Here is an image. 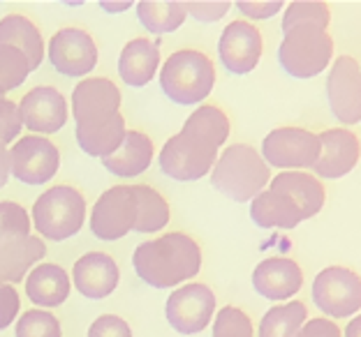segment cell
Instances as JSON below:
<instances>
[{
    "label": "cell",
    "instance_id": "6da1fadb",
    "mask_svg": "<svg viewBox=\"0 0 361 337\" xmlns=\"http://www.w3.org/2000/svg\"><path fill=\"white\" fill-rule=\"evenodd\" d=\"M229 136V118L213 104L197 106L188 116L183 129L174 134L160 151L162 174L188 183L200 180L216 167L218 148Z\"/></svg>",
    "mask_w": 361,
    "mask_h": 337
},
{
    "label": "cell",
    "instance_id": "7a4b0ae2",
    "mask_svg": "<svg viewBox=\"0 0 361 337\" xmlns=\"http://www.w3.org/2000/svg\"><path fill=\"white\" fill-rule=\"evenodd\" d=\"M121 90L111 79H84L72 90V113L77 120L79 148L90 158H109L126 139L121 113Z\"/></svg>",
    "mask_w": 361,
    "mask_h": 337
},
{
    "label": "cell",
    "instance_id": "3957f363",
    "mask_svg": "<svg viewBox=\"0 0 361 337\" xmlns=\"http://www.w3.org/2000/svg\"><path fill=\"white\" fill-rule=\"evenodd\" d=\"M133 266L139 279L153 289H171L200 273L202 250L190 236L165 234L139 245L133 254Z\"/></svg>",
    "mask_w": 361,
    "mask_h": 337
},
{
    "label": "cell",
    "instance_id": "277c9868",
    "mask_svg": "<svg viewBox=\"0 0 361 337\" xmlns=\"http://www.w3.org/2000/svg\"><path fill=\"white\" fill-rule=\"evenodd\" d=\"M271 183V171L264 158L252 146L232 144L218 158L211 174V185L232 201H252Z\"/></svg>",
    "mask_w": 361,
    "mask_h": 337
},
{
    "label": "cell",
    "instance_id": "5b68a950",
    "mask_svg": "<svg viewBox=\"0 0 361 337\" xmlns=\"http://www.w3.org/2000/svg\"><path fill=\"white\" fill-rule=\"evenodd\" d=\"M216 86V68L207 53L183 49L171 53L160 70V88L171 102L190 106L200 104Z\"/></svg>",
    "mask_w": 361,
    "mask_h": 337
},
{
    "label": "cell",
    "instance_id": "8992f818",
    "mask_svg": "<svg viewBox=\"0 0 361 337\" xmlns=\"http://www.w3.org/2000/svg\"><path fill=\"white\" fill-rule=\"evenodd\" d=\"M334 56V39L315 23H299L285 30L278 61L294 79H313L329 68Z\"/></svg>",
    "mask_w": 361,
    "mask_h": 337
},
{
    "label": "cell",
    "instance_id": "52a82bcc",
    "mask_svg": "<svg viewBox=\"0 0 361 337\" xmlns=\"http://www.w3.org/2000/svg\"><path fill=\"white\" fill-rule=\"evenodd\" d=\"M86 220V199L77 187L56 185L37 196L32 224L47 241H65L81 231Z\"/></svg>",
    "mask_w": 361,
    "mask_h": 337
},
{
    "label": "cell",
    "instance_id": "ba28073f",
    "mask_svg": "<svg viewBox=\"0 0 361 337\" xmlns=\"http://www.w3.org/2000/svg\"><path fill=\"white\" fill-rule=\"evenodd\" d=\"M315 305L334 319L357 314L361 307V277L350 268L329 266L313 279Z\"/></svg>",
    "mask_w": 361,
    "mask_h": 337
},
{
    "label": "cell",
    "instance_id": "9c48e42d",
    "mask_svg": "<svg viewBox=\"0 0 361 337\" xmlns=\"http://www.w3.org/2000/svg\"><path fill=\"white\" fill-rule=\"evenodd\" d=\"M319 151L317 134L301 127H278L262 141V158L278 169H313Z\"/></svg>",
    "mask_w": 361,
    "mask_h": 337
},
{
    "label": "cell",
    "instance_id": "30bf717a",
    "mask_svg": "<svg viewBox=\"0 0 361 337\" xmlns=\"http://www.w3.org/2000/svg\"><path fill=\"white\" fill-rule=\"evenodd\" d=\"M137 199L133 185H114L95 201L90 212V231L100 241H118L135 231Z\"/></svg>",
    "mask_w": 361,
    "mask_h": 337
},
{
    "label": "cell",
    "instance_id": "8fae6325",
    "mask_svg": "<svg viewBox=\"0 0 361 337\" xmlns=\"http://www.w3.org/2000/svg\"><path fill=\"white\" fill-rule=\"evenodd\" d=\"M167 322L176 333L195 335L211 324L216 312V293L207 284H185L167 298Z\"/></svg>",
    "mask_w": 361,
    "mask_h": 337
},
{
    "label": "cell",
    "instance_id": "7c38bea8",
    "mask_svg": "<svg viewBox=\"0 0 361 337\" xmlns=\"http://www.w3.org/2000/svg\"><path fill=\"white\" fill-rule=\"evenodd\" d=\"M61 167V153L44 136H23L10 151V171L26 185H44Z\"/></svg>",
    "mask_w": 361,
    "mask_h": 337
},
{
    "label": "cell",
    "instance_id": "4fadbf2b",
    "mask_svg": "<svg viewBox=\"0 0 361 337\" xmlns=\"http://www.w3.org/2000/svg\"><path fill=\"white\" fill-rule=\"evenodd\" d=\"M326 97L336 120L343 125L361 122V65L352 56H341L326 79Z\"/></svg>",
    "mask_w": 361,
    "mask_h": 337
},
{
    "label": "cell",
    "instance_id": "5bb4252c",
    "mask_svg": "<svg viewBox=\"0 0 361 337\" xmlns=\"http://www.w3.org/2000/svg\"><path fill=\"white\" fill-rule=\"evenodd\" d=\"M49 63L65 77H84L97 65V46L81 28H63L49 39Z\"/></svg>",
    "mask_w": 361,
    "mask_h": 337
},
{
    "label": "cell",
    "instance_id": "9a60e30c",
    "mask_svg": "<svg viewBox=\"0 0 361 337\" xmlns=\"http://www.w3.org/2000/svg\"><path fill=\"white\" fill-rule=\"evenodd\" d=\"M319 139V160L315 162V176L317 178H329L338 180L348 176L352 169L357 167L361 158V141L355 132H350L345 127H331L324 129Z\"/></svg>",
    "mask_w": 361,
    "mask_h": 337
},
{
    "label": "cell",
    "instance_id": "2e32d148",
    "mask_svg": "<svg viewBox=\"0 0 361 337\" xmlns=\"http://www.w3.org/2000/svg\"><path fill=\"white\" fill-rule=\"evenodd\" d=\"M21 122L37 134H54L68 122V102L51 86H37L28 90L19 102Z\"/></svg>",
    "mask_w": 361,
    "mask_h": 337
},
{
    "label": "cell",
    "instance_id": "e0dca14e",
    "mask_svg": "<svg viewBox=\"0 0 361 337\" xmlns=\"http://www.w3.org/2000/svg\"><path fill=\"white\" fill-rule=\"evenodd\" d=\"M262 32L248 21H232L218 42L220 61L232 74H248L262 58Z\"/></svg>",
    "mask_w": 361,
    "mask_h": 337
},
{
    "label": "cell",
    "instance_id": "ac0fdd59",
    "mask_svg": "<svg viewBox=\"0 0 361 337\" xmlns=\"http://www.w3.org/2000/svg\"><path fill=\"white\" fill-rule=\"evenodd\" d=\"M118 266L109 254L102 252H88L84 254L75 268H72V279L81 295L93 300H102L111 295L118 286Z\"/></svg>",
    "mask_w": 361,
    "mask_h": 337
},
{
    "label": "cell",
    "instance_id": "d6986e66",
    "mask_svg": "<svg viewBox=\"0 0 361 337\" xmlns=\"http://www.w3.org/2000/svg\"><path fill=\"white\" fill-rule=\"evenodd\" d=\"M252 286L269 300L292 298L303 286V270L294 259L271 257L257 264L252 273Z\"/></svg>",
    "mask_w": 361,
    "mask_h": 337
},
{
    "label": "cell",
    "instance_id": "ffe728a7",
    "mask_svg": "<svg viewBox=\"0 0 361 337\" xmlns=\"http://www.w3.org/2000/svg\"><path fill=\"white\" fill-rule=\"evenodd\" d=\"M269 190L287 194L290 199L299 205L303 220L315 217L319 210L324 208L326 192L322 180L306 171H283L276 178H271Z\"/></svg>",
    "mask_w": 361,
    "mask_h": 337
},
{
    "label": "cell",
    "instance_id": "44dd1931",
    "mask_svg": "<svg viewBox=\"0 0 361 337\" xmlns=\"http://www.w3.org/2000/svg\"><path fill=\"white\" fill-rule=\"evenodd\" d=\"M47 245L37 236L10 238L0 243V284H16L26 277L28 268L42 261Z\"/></svg>",
    "mask_w": 361,
    "mask_h": 337
},
{
    "label": "cell",
    "instance_id": "7402d4cb",
    "mask_svg": "<svg viewBox=\"0 0 361 337\" xmlns=\"http://www.w3.org/2000/svg\"><path fill=\"white\" fill-rule=\"evenodd\" d=\"M160 68V46L146 37H137L123 46L118 58V74L128 86L142 88L155 77Z\"/></svg>",
    "mask_w": 361,
    "mask_h": 337
},
{
    "label": "cell",
    "instance_id": "603a6c76",
    "mask_svg": "<svg viewBox=\"0 0 361 337\" xmlns=\"http://www.w3.org/2000/svg\"><path fill=\"white\" fill-rule=\"evenodd\" d=\"M153 162V141L139 129H128L126 139L118 146V151L104 158V169L114 176L121 178H135L144 174Z\"/></svg>",
    "mask_w": 361,
    "mask_h": 337
},
{
    "label": "cell",
    "instance_id": "cb8c5ba5",
    "mask_svg": "<svg viewBox=\"0 0 361 337\" xmlns=\"http://www.w3.org/2000/svg\"><path fill=\"white\" fill-rule=\"evenodd\" d=\"M250 217L262 229H294L303 222L299 205L287 194L264 190L250 203Z\"/></svg>",
    "mask_w": 361,
    "mask_h": 337
},
{
    "label": "cell",
    "instance_id": "d4e9b609",
    "mask_svg": "<svg viewBox=\"0 0 361 337\" xmlns=\"http://www.w3.org/2000/svg\"><path fill=\"white\" fill-rule=\"evenodd\" d=\"M0 44L14 46L16 51H21L28 58L32 70H37L44 58V39L28 16L21 14L3 16L0 19Z\"/></svg>",
    "mask_w": 361,
    "mask_h": 337
},
{
    "label": "cell",
    "instance_id": "484cf974",
    "mask_svg": "<svg viewBox=\"0 0 361 337\" xmlns=\"http://www.w3.org/2000/svg\"><path fill=\"white\" fill-rule=\"evenodd\" d=\"M26 295L39 307L63 305L70 295V277L59 264H42L30 270L26 279Z\"/></svg>",
    "mask_w": 361,
    "mask_h": 337
},
{
    "label": "cell",
    "instance_id": "4316f807",
    "mask_svg": "<svg viewBox=\"0 0 361 337\" xmlns=\"http://www.w3.org/2000/svg\"><path fill=\"white\" fill-rule=\"evenodd\" d=\"M139 23L153 32V35H165V32H174L183 26L185 21V3L180 0H142L137 5Z\"/></svg>",
    "mask_w": 361,
    "mask_h": 337
},
{
    "label": "cell",
    "instance_id": "83f0119b",
    "mask_svg": "<svg viewBox=\"0 0 361 337\" xmlns=\"http://www.w3.org/2000/svg\"><path fill=\"white\" fill-rule=\"evenodd\" d=\"M137 199V234H155L167 227L169 222V203L158 190L149 185H133Z\"/></svg>",
    "mask_w": 361,
    "mask_h": 337
},
{
    "label": "cell",
    "instance_id": "f1b7e54d",
    "mask_svg": "<svg viewBox=\"0 0 361 337\" xmlns=\"http://www.w3.org/2000/svg\"><path fill=\"white\" fill-rule=\"evenodd\" d=\"M306 319L308 310L301 300L276 305L262 317L257 337H297L301 326L306 324Z\"/></svg>",
    "mask_w": 361,
    "mask_h": 337
},
{
    "label": "cell",
    "instance_id": "f546056e",
    "mask_svg": "<svg viewBox=\"0 0 361 337\" xmlns=\"http://www.w3.org/2000/svg\"><path fill=\"white\" fill-rule=\"evenodd\" d=\"M331 12L326 3H317V0H297L285 7L283 14V30L299 26V23H315L319 28H329Z\"/></svg>",
    "mask_w": 361,
    "mask_h": 337
},
{
    "label": "cell",
    "instance_id": "4dcf8cb0",
    "mask_svg": "<svg viewBox=\"0 0 361 337\" xmlns=\"http://www.w3.org/2000/svg\"><path fill=\"white\" fill-rule=\"evenodd\" d=\"M30 72L32 68L26 56L16 51L14 46L0 44V90L3 93H10V90L19 88L28 79Z\"/></svg>",
    "mask_w": 361,
    "mask_h": 337
},
{
    "label": "cell",
    "instance_id": "1f68e13d",
    "mask_svg": "<svg viewBox=\"0 0 361 337\" xmlns=\"http://www.w3.org/2000/svg\"><path fill=\"white\" fill-rule=\"evenodd\" d=\"M32 222L28 217V210L14 201H0V243L10 238L30 236Z\"/></svg>",
    "mask_w": 361,
    "mask_h": 337
},
{
    "label": "cell",
    "instance_id": "d6a6232c",
    "mask_svg": "<svg viewBox=\"0 0 361 337\" xmlns=\"http://www.w3.org/2000/svg\"><path fill=\"white\" fill-rule=\"evenodd\" d=\"M16 337H61V324L51 312L28 310L16 324Z\"/></svg>",
    "mask_w": 361,
    "mask_h": 337
},
{
    "label": "cell",
    "instance_id": "836d02e7",
    "mask_svg": "<svg viewBox=\"0 0 361 337\" xmlns=\"http://www.w3.org/2000/svg\"><path fill=\"white\" fill-rule=\"evenodd\" d=\"M213 337H252V322L239 307H223L213 322Z\"/></svg>",
    "mask_w": 361,
    "mask_h": 337
},
{
    "label": "cell",
    "instance_id": "e575fe53",
    "mask_svg": "<svg viewBox=\"0 0 361 337\" xmlns=\"http://www.w3.org/2000/svg\"><path fill=\"white\" fill-rule=\"evenodd\" d=\"M23 127L19 104H14L10 100H0V144H10L19 136Z\"/></svg>",
    "mask_w": 361,
    "mask_h": 337
},
{
    "label": "cell",
    "instance_id": "d590c367",
    "mask_svg": "<svg viewBox=\"0 0 361 337\" xmlns=\"http://www.w3.org/2000/svg\"><path fill=\"white\" fill-rule=\"evenodd\" d=\"M229 7H232L229 0H216V3H202V0H195V3H185V12L195 16L197 21L213 23V21L223 19V16L229 12Z\"/></svg>",
    "mask_w": 361,
    "mask_h": 337
},
{
    "label": "cell",
    "instance_id": "8d00e7d4",
    "mask_svg": "<svg viewBox=\"0 0 361 337\" xmlns=\"http://www.w3.org/2000/svg\"><path fill=\"white\" fill-rule=\"evenodd\" d=\"M88 337H133L130 326L116 314H104L95 319L93 326L88 328Z\"/></svg>",
    "mask_w": 361,
    "mask_h": 337
},
{
    "label": "cell",
    "instance_id": "74e56055",
    "mask_svg": "<svg viewBox=\"0 0 361 337\" xmlns=\"http://www.w3.org/2000/svg\"><path fill=\"white\" fill-rule=\"evenodd\" d=\"M19 293L10 284H0V331L10 326L19 314Z\"/></svg>",
    "mask_w": 361,
    "mask_h": 337
},
{
    "label": "cell",
    "instance_id": "f35d334b",
    "mask_svg": "<svg viewBox=\"0 0 361 337\" xmlns=\"http://www.w3.org/2000/svg\"><path fill=\"white\" fill-rule=\"evenodd\" d=\"M236 7L250 19H271L276 16L278 12L283 10V3L281 0H274V3H257V0H239Z\"/></svg>",
    "mask_w": 361,
    "mask_h": 337
},
{
    "label": "cell",
    "instance_id": "ab89813d",
    "mask_svg": "<svg viewBox=\"0 0 361 337\" xmlns=\"http://www.w3.org/2000/svg\"><path fill=\"white\" fill-rule=\"evenodd\" d=\"M297 337H343V333L331 319H310L301 326Z\"/></svg>",
    "mask_w": 361,
    "mask_h": 337
},
{
    "label": "cell",
    "instance_id": "60d3db41",
    "mask_svg": "<svg viewBox=\"0 0 361 337\" xmlns=\"http://www.w3.org/2000/svg\"><path fill=\"white\" fill-rule=\"evenodd\" d=\"M7 178H10V151L5 144H0V187H5Z\"/></svg>",
    "mask_w": 361,
    "mask_h": 337
},
{
    "label": "cell",
    "instance_id": "b9f144b4",
    "mask_svg": "<svg viewBox=\"0 0 361 337\" xmlns=\"http://www.w3.org/2000/svg\"><path fill=\"white\" fill-rule=\"evenodd\" d=\"M130 5H133V3H128V0H126V3H109V0H102V3H100L102 10L111 12V14H118V12H123V10H128Z\"/></svg>",
    "mask_w": 361,
    "mask_h": 337
},
{
    "label": "cell",
    "instance_id": "7bdbcfd3",
    "mask_svg": "<svg viewBox=\"0 0 361 337\" xmlns=\"http://www.w3.org/2000/svg\"><path fill=\"white\" fill-rule=\"evenodd\" d=\"M345 337H361V314H357L345 328Z\"/></svg>",
    "mask_w": 361,
    "mask_h": 337
},
{
    "label": "cell",
    "instance_id": "ee69618b",
    "mask_svg": "<svg viewBox=\"0 0 361 337\" xmlns=\"http://www.w3.org/2000/svg\"><path fill=\"white\" fill-rule=\"evenodd\" d=\"M0 100H5V93H3V90H0Z\"/></svg>",
    "mask_w": 361,
    "mask_h": 337
}]
</instances>
